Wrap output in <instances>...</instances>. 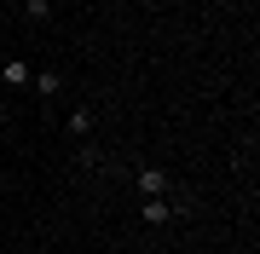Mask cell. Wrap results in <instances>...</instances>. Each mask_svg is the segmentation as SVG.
Instances as JSON below:
<instances>
[{
  "label": "cell",
  "instance_id": "obj_4",
  "mask_svg": "<svg viewBox=\"0 0 260 254\" xmlns=\"http://www.w3.org/2000/svg\"><path fill=\"white\" fill-rule=\"evenodd\" d=\"M29 87H35L41 104H52L58 93H64V76H58V69H35V76H29Z\"/></svg>",
  "mask_w": 260,
  "mask_h": 254
},
{
  "label": "cell",
  "instance_id": "obj_1",
  "mask_svg": "<svg viewBox=\"0 0 260 254\" xmlns=\"http://www.w3.org/2000/svg\"><path fill=\"white\" fill-rule=\"evenodd\" d=\"M133 185H139V197H168V191H174V173H162V168H139V173H133Z\"/></svg>",
  "mask_w": 260,
  "mask_h": 254
},
{
  "label": "cell",
  "instance_id": "obj_2",
  "mask_svg": "<svg viewBox=\"0 0 260 254\" xmlns=\"http://www.w3.org/2000/svg\"><path fill=\"white\" fill-rule=\"evenodd\" d=\"M93 127H99V110H93V104H75V110H70V122H64L70 139H93Z\"/></svg>",
  "mask_w": 260,
  "mask_h": 254
},
{
  "label": "cell",
  "instance_id": "obj_6",
  "mask_svg": "<svg viewBox=\"0 0 260 254\" xmlns=\"http://www.w3.org/2000/svg\"><path fill=\"white\" fill-rule=\"evenodd\" d=\"M23 18L29 23H52V0H23Z\"/></svg>",
  "mask_w": 260,
  "mask_h": 254
},
{
  "label": "cell",
  "instance_id": "obj_5",
  "mask_svg": "<svg viewBox=\"0 0 260 254\" xmlns=\"http://www.w3.org/2000/svg\"><path fill=\"white\" fill-rule=\"evenodd\" d=\"M29 76H35V69H29L23 58H0V81H6L12 93H18V87H29Z\"/></svg>",
  "mask_w": 260,
  "mask_h": 254
},
{
  "label": "cell",
  "instance_id": "obj_7",
  "mask_svg": "<svg viewBox=\"0 0 260 254\" xmlns=\"http://www.w3.org/2000/svg\"><path fill=\"white\" fill-rule=\"evenodd\" d=\"M0 144H6V116H0Z\"/></svg>",
  "mask_w": 260,
  "mask_h": 254
},
{
  "label": "cell",
  "instance_id": "obj_3",
  "mask_svg": "<svg viewBox=\"0 0 260 254\" xmlns=\"http://www.w3.org/2000/svg\"><path fill=\"white\" fill-rule=\"evenodd\" d=\"M139 220L145 226H174V202L168 197H139Z\"/></svg>",
  "mask_w": 260,
  "mask_h": 254
}]
</instances>
